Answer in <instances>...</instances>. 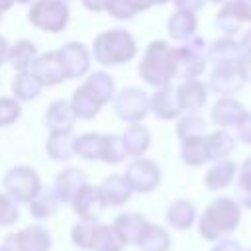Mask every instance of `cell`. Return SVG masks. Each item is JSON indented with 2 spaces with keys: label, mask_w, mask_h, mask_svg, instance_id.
Segmentation results:
<instances>
[{
  "label": "cell",
  "mask_w": 251,
  "mask_h": 251,
  "mask_svg": "<svg viewBox=\"0 0 251 251\" xmlns=\"http://www.w3.org/2000/svg\"><path fill=\"white\" fill-rule=\"evenodd\" d=\"M239 222V210L231 200H216L214 204H210L200 220V233L214 241L218 237H222L224 233H229L235 229Z\"/></svg>",
  "instance_id": "cell-1"
},
{
  "label": "cell",
  "mask_w": 251,
  "mask_h": 251,
  "mask_svg": "<svg viewBox=\"0 0 251 251\" xmlns=\"http://www.w3.org/2000/svg\"><path fill=\"white\" fill-rule=\"evenodd\" d=\"M73 241L92 251H120L126 245L114 227L94 224V220H84L82 224L75 226Z\"/></svg>",
  "instance_id": "cell-2"
},
{
  "label": "cell",
  "mask_w": 251,
  "mask_h": 251,
  "mask_svg": "<svg viewBox=\"0 0 251 251\" xmlns=\"http://www.w3.org/2000/svg\"><path fill=\"white\" fill-rule=\"evenodd\" d=\"M133 53H135L133 37L124 29H114L96 37L94 57L102 65H116V63L129 61Z\"/></svg>",
  "instance_id": "cell-3"
},
{
  "label": "cell",
  "mask_w": 251,
  "mask_h": 251,
  "mask_svg": "<svg viewBox=\"0 0 251 251\" xmlns=\"http://www.w3.org/2000/svg\"><path fill=\"white\" fill-rule=\"evenodd\" d=\"M75 153L86 159H104L108 163H118L124 159L126 149L120 137L116 135L84 133L75 141Z\"/></svg>",
  "instance_id": "cell-4"
},
{
  "label": "cell",
  "mask_w": 251,
  "mask_h": 251,
  "mask_svg": "<svg viewBox=\"0 0 251 251\" xmlns=\"http://www.w3.org/2000/svg\"><path fill=\"white\" fill-rule=\"evenodd\" d=\"M29 20L47 31H59L65 27L69 20V10L63 4V0H37L31 6Z\"/></svg>",
  "instance_id": "cell-5"
},
{
  "label": "cell",
  "mask_w": 251,
  "mask_h": 251,
  "mask_svg": "<svg viewBox=\"0 0 251 251\" xmlns=\"http://www.w3.org/2000/svg\"><path fill=\"white\" fill-rule=\"evenodd\" d=\"M4 186L16 200L22 202H31L39 194V178L27 167H16L8 171L4 176Z\"/></svg>",
  "instance_id": "cell-6"
},
{
  "label": "cell",
  "mask_w": 251,
  "mask_h": 251,
  "mask_svg": "<svg viewBox=\"0 0 251 251\" xmlns=\"http://www.w3.org/2000/svg\"><path fill=\"white\" fill-rule=\"evenodd\" d=\"M49 247H51L49 233L43 227L33 226L24 231L8 235L2 251H49Z\"/></svg>",
  "instance_id": "cell-7"
},
{
  "label": "cell",
  "mask_w": 251,
  "mask_h": 251,
  "mask_svg": "<svg viewBox=\"0 0 251 251\" xmlns=\"http://www.w3.org/2000/svg\"><path fill=\"white\" fill-rule=\"evenodd\" d=\"M114 104H116L118 116L124 118V120H129V122H135V120L143 118L145 108H147L145 94L137 88H124L122 92H118Z\"/></svg>",
  "instance_id": "cell-8"
},
{
  "label": "cell",
  "mask_w": 251,
  "mask_h": 251,
  "mask_svg": "<svg viewBox=\"0 0 251 251\" xmlns=\"http://www.w3.org/2000/svg\"><path fill=\"white\" fill-rule=\"evenodd\" d=\"M124 178L129 184V188L147 192L159 182V169L151 161H135L127 167Z\"/></svg>",
  "instance_id": "cell-9"
},
{
  "label": "cell",
  "mask_w": 251,
  "mask_h": 251,
  "mask_svg": "<svg viewBox=\"0 0 251 251\" xmlns=\"http://www.w3.org/2000/svg\"><path fill=\"white\" fill-rule=\"evenodd\" d=\"M59 61L65 71V78L80 76L88 69V53L80 43H69L61 51H57Z\"/></svg>",
  "instance_id": "cell-10"
},
{
  "label": "cell",
  "mask_w": 251,
  "mask_h": 251,
  "mask_svg": "<svg viewBox=\"0 0 251 251\" xmlns=\"http://www.w3.org/2000/svg\"><path fill=\"white\" fill-rule=\"evenodd\" d=\"M75 202V210L78 216H82L84 220H94V216L106 206L104 200H102V194H100V188H92L88 184H84L76 196L73 198Z\"/></svg>",
  "instance_id": "cell-11"
},
{
  "label": "cell",
  "mask_w": 251,
  "mask_h": 251,
  "mask_svg": "<svg viewBox=\"0 0 251 251\" xmlns=\"http://www.w3.org/2000/svg\"><path fill=\"white\" fill-rule=\"evenodd\" d=\"M33 76L41 84H57L59 80H63L65 71H63L61 61H59V55L57 53H47V55L39 57L33 63Z\"/></svg>",
  "instance_id": "cell-12"
},
{
  "label": "cell",
  "mask_w": 251,
  "mask_h": 251,
  "mask_svg": "<svg viewBox=\"0 0 251 251\" xmlns=\"http://www.w3.org/2000/svg\"><path fill=\"white\" fill-rule=\"evenodd\" d=\"M75 110L65 102V100H55L45 116V122L49 126V129L53 133L57 131H71L73 124H75Z\"/></svg>",
  "instance_id": "cell-13"
},
{
  "label": "cell",
  "mask_w": 251,
  "mask_h": 251,
  "mask_svg": "<svg viewBox=\"0 0 251 251\" xmlns=\"http://www.w3.org/2000/svg\"><path fill=\"white\" fill-rule=\"evenodd\" d=\"M84 186V175L76 169H69L65 173H61L57 176V182H55V194L59 200L63 202H69L76 196V192Z\"/></svg>",
  "instance_id": "cell-14"
},
{
  "label": "cell",
  "mask_w": 251,
  "mask_h": 251,
  "mask_svg": "<svg viewBox=\"0 0 251 251\" xmlns=\"http://www.w3.org/2000/svg\"><path fill=\"white\" fill-rule=\"evenodd\" d=\"M100 194L104 204H112V206H120L124 202H127L129 198V184L126 182L124 176L112 175L104 180V184L100 186Z\"/></svg>",
  "instance_id": "cell-15"
},
{
  "label": "cell",
  "mask_w": 251,
  "mask_h": 251,
  "mask_svg": "<svg viewBox=\"0 0 251 251\" xmlns=\"http://www.w3.org/2000/svg\"><path fill=\"white\" fill-rule=\"evenodd\" d=\"M145 226H147V222L143 220V216H139V214H122V216L116 218L114 229L120 233L124 243H129V241L137 243Z\"/></svg>",
  "instance_id": "cell-16"
},
{
  "label": "cell",
  "mask_w": 251,
  "mask_h": 251,
  "mask_svg": "<svg viewBox=\"0 0 251 251\" xmlns=\"http://www.w3.org/2000/svg\"><path fill=\"white\" fill-rule=\"evenodd\" d=\"M102 106V100L88 88V84L84 82L76 92H75V98H73V110L76 116L80 118H92L98 108Z\"/></svg>",
  "instance_id": "cell-17"
},
{
  "label": "cell",
  "mask_w": 251,
  "mask_h": 251,
  "mask_svg": "<svg viewBox=\"0 0 251 251\" xmlns=\"http://www.w3.org/2000/svg\"><path fill=\"white\" fill-rule=\"evenodd\" d=\"M169 235L165 229L157 227V226H145V229L141 231L137 245L141 251H167L169 249Z\"/></svg>",
  "instance_id": "cell-18"
},
{
  "label": "cell",
  "mask_w": 251,
  "mask_h": 251,
  "mask_svg": "<svg viewBox=\"0 0 251 251\" xmlns=\"http://www.w3.org/2000/svg\"><path fill=\"white\" fill-rule=\"evenodd\" d=\"M75 137L69 131H57L51 135L47 143V151L51 153L53 159H69L75 155Z\"/></svg>",
  "instance_id": "cell-19"
},
{
  "label": "cell",
  "mask_w": 251,
  "mask_h": 251,
  "mask_svg": "<svg viewBox=\"0 0 251 251\" xmlns=\"http://www.w3.org/2000/svg\"><path fill=\"white\" fill-rule=\"evenodd\" d=\"M167 220L176 229L190 227V224L194 222V208H192V204H188V202H175L169 208V212H167Z\"/></svg>",
  "instance_id": "cell-20"
},
{
  "label": "cell",
  "mask_w": 251,
  "mask_h": 251,
  "mask_svg": "<svg viewBox=\"0 0 251 251\" xmlns=\"http://www.w3.org/2000/svg\"><path fill=\"white\" fill-rule=\"evenodd\" d=\"M12 88H14V92H16L18 98H22V100H31V98H35V96L39 94V90H41V82H39L33 75H29V73H22V75L14 80Z\"/></svg>",
  "instance_id": "cell-21"
},
{
  "label": "cell",
  "mask_w": 251,
  "mask_h": 251,
  "mask_svg": "<svg viewBox=\"0 0 251 251\" xmlns=\"http://www.w3.org/2000/svg\"><path fill=\"white\" fill-rule=\"evenodd\" d=\"M147 131L141 126H131L124 135V149L127 155H139L147 147Z\"/></svg>",
  "instance_id": "cell-22"
},
{
  "label": "cell",
  "mask_w": 251,
  "mask_h": 251,
  "mask_svg": "<svg viewBox=\"0 0 251 251\" xmlns=\"http://www.w3.org/2000/svg\"><path fill=\"white\" fill-rule=\"evenodd\" d=\"M57 194L53 190H43L41 194H37L31 204H29V210L35 218H47L51 216L55 210H57Z\"/></svg>",
  "instance_id": "cell-23"
},
{
  "label": "cell",
  "mask_w": 251,
  "mask_h": 251,
  "mask_svg": "<svg viewBox=\"0 0 251 251\" xmlns=\"http://www.w3.org/2000/svg\"><path fill=\"white\" fill-rule=\"evenodd\" d=\"M14 69L18 71H25L31 63H33V57H35V47L29 43V41H20L18 45H14V49L8 53Z\"/></svg>",
  "instance_id": "cell-24"
},
{
  "label": "cell",
  "mask_w": 251,
  "mask_h": 251,
  "mask_svg": "<svg viewBox=\"0 0 251 251\" xmlns=\"http://www.w3.org/2000/svg\"><path fill=\"white\" fill-rule=\"evenodd\" d=\"M20 116V106L10 98H0V126L12 124Z\"/></svg>",
  "instance_id": "cell-25"
},
{
  "label": "cell",
  "mask_w": 251,
  "mask_h": 251,
  "mask_svg": "<svg viewBox=\"0 0 251 251\" xmlns=\"http://www.w3.org/2000/svg\"><path fill=\"white\" fill-rule=\"evenodd\" d=\"M18 220V208L8 196H0V224L10 226Z\"/></svg>",
  "instance_id": "cell-26"
},
{
  "label": "cell",
  "mask_w": 251,
  "mask_h": 251,
  "mask_svg": "<svg viewBox=\"0 0 251 251\" xmlns=\"http://www.w3.org/2000/svg\"><path fill=\"white\" fill-rule=\"evenodd\" d=\"M106 8H108V12H110L112 16H116V18H120V20H127V18H131L133 12H135L127 0H108Z\"/></svg>",
  "instance_id": "cell-27"
},
{
  "label": "cell",
  "mask_w": 251,
  "mask_h": 251,
  "mask_svg": "<svg viewBox=\"0 0 251 251\" xmlns=\"http://www.w3.org/2000/svg\"><path fill=\"white\" fill-rule=\"evenodd\" d=\"M212 251H243V249H241L239 241H235V239H224V241L216 243L212 247Z\"/></svg>",
  "instance_id": "cell-28"
},
{
  "label": "cell",
  "mask_w": 251,
  "mask_h": 251,
  "mask_svg": "<svg viewBox=\"0 0 251 251\" xmlns=\"http://www.w3.org/2000/svg\"><path fill=\"white\" fill-rule=\"evenodd\" d=\"M106 4H108V0H84V6L90 10H96V12L106 8Z\"/></svg>",
  "instance_id": "cell-29"
},
{
  "label": "cell",
  "mask_w": 251,
  "mask_h": 251,
  "mask_svg": "<svg viewBox=\"0 0 251 251\" xmlns=\"http://www.w3.org/2000/svg\"><path fill=\"white\" fill-rule=\"evenodd\" d=\"M127 2L131 4L133 10H143V8H147L151 4V0H127Z\"/></svg>",
  "instance_id": "cell-30"
},
{
  "label": "cell",
  "mask_w": 251,
  "mask_h": 251,
  "mask_svg": "<svg viewBox=\"0 0 251 251\" xmlns=\"http://www.w3.org/2000/svg\"><path fill=\"white\" fill-rule=\"evenodd\" d=\"M4 57H6V41L0 37V63L4 61Z\"/></svg>",
  "instance_id": "cell-31"
},
{
  "label": "cell",
  "mask_w": 251,
  "mask_h": 251,
  "mask_svg": "<svg viewBox=\"0 0 251 251\" xmlns=\"http://www.w3.org/2000/svg\"><path fill=\"white\" fill-rule=\"evenodd\" d=\"M12 2H14V0H0V10L10 8V6H12Z\"/></svg>",
  "instance_id": "cell-32"
},
{
  "label": "cell",
  "mask_w": 251,
  "mask_h": 251,
  "mask_svg": "<svg viewBox=\"0 0 251 251\" xmlns=\"http://www.w3.org/2000/svg\"><path fill=\"white\" fill-rule=\"evenodd\" d=\"M18 2H22V4H24V2H29V0H18Z\"/></svg>",
  "instance_id": "cell-33"
},
{
  "label": "cell",
  "mask_w": 251,
  "mask_h": 251,
  "mask_svg": "<svg viewBox=\"0 0 251 251\" xmlns=\"http://www.w3.org/2000/svg\"><path fill=\"white\" fill-rule=\"evenodd\" d=\"M249 251H251V249H249Z\"/></svg>",
  "instance_id": "cell-34"
}]
</instances>
